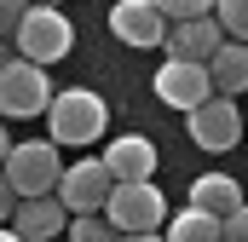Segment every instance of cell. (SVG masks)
Wrapping results in <instances>:
<instances>
[{
  "mask_svg": "<svg viewBox=\"0 0 248 242\" xmlns=\"http://www.w3.org/2000/svg\"><path fill=\"white\" fill-rule=\"evenodd\" d=\"M23 12H29V0H0V35H12Z\"/></svg>",
  "mask_w": 248,
  "mask_h": 242,
  "instance_id": "20",
  "label": "cell"
},
{
  "mask_svg": "<svg viewBox=\"0 0 248 242\" xmlns=\"http://www.w3.org/2000/svg\"><path fill=\"white\" fill-rule=\"evenodd\" d=\"M0 242H23V237H17V231H12V225H0Z\"/></svg>",
  "mask_w": 248,
  "mask_h": 242,
  "instance_id": "23",
  "label": "cell"
},
{
  "mask_svg": "<svg viewBox=\"0 0 248 242\" xmlns=\"http://www.w3.org/2000/svg\"><path fill=\"white\" fill-rule=\"evenodd\" d=\"M219 242H248V202L237 208V213L219 219Z\"/></svg>",
  "mask_w": 248,
  "mask_h": 242,
  "instance_id": "19",
  "label": "cell"
},
{
  "mask_svg": "<svg viewBox=\"0 0 248 242\" xmlns=\"http://www.w3.org/2000/svg\"><path fill=\"white\" fill-rule=\"evenodd\" d=\"M6 150H12V138H6V127H0V162H6Z\"/></svg>",
  "mask_w": 248,
  "mask_h": 242,
  "instance_id": "24",
  "label": "cell"
},
{
  "mask_svg": "<svg viewBox=\"0 0 248 242\" xmlns=\"http://www.w3.org/2000/svg\"><path fill=\"white\" fill-rule=\"evenodd\" d=\"M162 46H168V58H179V63H208L219 46H225V29H219V17L208 12V17L173 23V29L162 35Z\"/></svg>",
  "mask_w": 248,
  "mask_h": 242,
  "instance_id": "9",
  "label": "cell"
},
{
  "mask_svg": "<svg viewBox=\"0 0 248 242\" xmlns=\"http://www.w3.org/2000/svg\"><path fill=\"white\" fill-rule=\"evenodd\" d=\"M0 173H6V184L17 190V196H52L58 190V144L52 138H29V144H12L6 150V162H0Z\"/></svg>",
  "mask_w": 248,
  "mask_h": 242,
  "instance_id": "4",
  "label": "cell"
},
{
  "mask_svg": "<svg viewBox=\"0 0 248 242\" xmlns=\"http://www.w3.org/2000/svg\"><path fill=\"white\" fill-rule=\"evenodd\" d=\"M12 208H17V190H12V184H6V173H0V225H6V219H12Z\"/></svg>",
  "mask_w": 248,
  "mask_h": 242,
  "instance_id": "21",
  "label": "cell"
},
{
  "mask_svg": "<svg viewBox=\"0 0 248 242\" xmlns=\"http://www.w3.org/2000/svg\"><path fill=\"white\" fill-rule=\"evenodd\" d=\"M110 190H116V179H110V167L98 162V156H81V162H69L58 173V196L63 213L75 219V213H104V202H110Z\"/></svg>",
  "mask_w": 248,
  "mask_h": 242,
  "instance_id": "6",
  "label": "cell"
},
{
  "mask_svg": "<svg viewBox=\"0 0 248 242\" xmlns=\"http://www.w3.org/2000/svg\"><path fill=\"white\" fill-rule=\"evenodd\" d=\"M104 219H110V231H116V237H133V231H162V219H168V196H162L150 179L116 184V190H110V202H104Z\"/></svg>",
  "mask_w": 248,
  "mask_h": 242,
  "instance_id": "5",
  "label": "cell"
},
{
  "mask_svg": "<svg viewBox=\"0 0 248 242\" xmlns=\"http://www.w3.org/2000/svg\"><path fill=\"white\" fill-rule=\"evenodd\" d=\"M110 35L127 41V46H162L168 23H162V12L150 0H116L110 6Z\"/></svg>",
  "mask_w": 248,
  "mask_h": 242,
  "instance_id": "11",
  "label": "cell"
},
{
  "mask_svg": "<svg viewBox=\"0 0 248 242\" xmlns=\"http://www.w3.org/2000/svg\"><path fill=\"white\" fill-rule=\"evenodd\" d=\"M46 104H52V81H46L41 63H29V58H0V116L35 121V116H46Z\"/></svg>",
  "mask_w": 248,
  "mask_h": 242,
  "instance_id": "3",
  "label": "cell"
},
{
  "mask_svg": "<svg viewBox=\"0 0 248 242\" xmlns=\"http://www.w3.org/2000/svg\"><path fill=\"white\" fill-rule=\"evenodd\" d=\"M208 81H214V92H219V98L248 92V46H243V41H225V46L208 58Z\"/></svg>",
  "mask_w": 248,
  "mask_h": 242,
  "instance_id": "13",
  "label": "cell"
},
{
  "mask_svg": "<svg viewBox=\"0 0 248 242\" xmlns=\"http://www.w3.org/2000/svg\"><path fill=\"white\" fill-rule=\"evenodd\" d=\"M104 98L98 92H87V87H69V92H52V104H46V127H52V144H93V138H104Z\"/></svg>",
  "mask_w": 248,
  "mask_h": 242,
  "instance_id": "1",
  "label": "cell"
},
{
  "mask_svg": "<svg viewBox=\"0 0 248 242\" xmlns=\"http://www.w3.org/2000/svg\"><path fill=\"white\" fill-rule=\"evenodd\" d=\"M214 17H219V29H225L231 41L248 46V0H214Z\"/></svg>",
  "mask_w": 248,
  "mask_h": 242,
  "instance_id": "17",
  "label": "cell"
},
{
  "mask_svg": "<svg viewBox=\"0 0 248 242\" xmlns=\"http://www.w3.org/2000/svg\"><path fill=\"white\" fill-rule=\"evenodd\" d=\"M156 12H162V23H190V17H208L214 12V0H150Z\"/></svg>",
  "mask_w": 248,
  "mask_h": 242,
  "instance_id": "18",
  "label": "cell"
},
{
  "mask_svg": "<svg viewBox=\"0 0 248 242\" xmlns=\"http://www.w3.org/2000/svg\"><path fill=\"white\" fill-rule=\"evenodd\" d=\"M156 98L168 104V110H196L202 98H214V81H208V63H179L168 58L162 69H156Z\"/></svg>",
  "mask_w": 248,
  "mask_h": 242,
  "instance_id": "8",
  "label": "cell"
},
{
  "mask_svg": "<svg viewBox=\"0 0 248 242\" xmlns=\"http://www.w3.org/2000/svg\"><path fill=\"white\" fill-rule=\"evenodd\" d=\"M190 208H202V213L225 219V213H237V208H243V190H237V179H225V173H202V179L190 184Z\"/></svg>",
  "mask_w": 248,
  "mask_h": 242,
  "instance_id": "14",
  "label": "cell"
},
{
  "mask_svg": "<svg viewBox=\"0 0 248 242\" xmlns=\"http://www.w3.org/2000/svg\"><path fill=\"white\" fill-rule=\"evenodd\" d=\"M190 138H196L202 150H214V156H219V150H231V144L243 138V110H237L231 98H219V92H214V98H202V104L190 110Z\"/></svg>",
  "mask_w": 248,
  "mask_h": 242,
  "instance_id": "7",
  "label": "cell"
},
{
  "mask_svg": "<svg viewBox=\"0 0 248 242\" xmlns=\"http://www.w3.org/2000/svg\"><path fill=\"white\" fill-rule=\"evenodd\" d=\"M243 127H248V110H243Z\"/></svg>",
  "mask_w": 248,
  "mask_h": 242,
  "instance_id": "26",
  "label": "cell"
},
{
  "mask_svg": "<svg viewBox=\"0 0 248 242\" xmlns=\"http://www.w3.org/2000/svg\"><path fill=\"white\" fill-rule=\"evenodd\" d=\"M116 242H162L156 231H133V237H116Z\"/></svg>",
  "mask_w": 248,
  "mask_h": 242,
  "instance_id": "22",
  "label": "cell"
},
{
  "mask_svg": "<svg viewBox=\"0 0 248 242\" xmlns=\"http://www.w3.org/2000/svg\"><path fill=\"white\" fill-rule=\"evenodd\" d=\"M162 242H219V219L202 213V208H185V213H173V225H168Z\"/></svg>",
  "mask_w": 248,
  "mask_h": 242,
  "instance_id": "15",
  "label": "cell"
},
{
  "mask_svg": "<svg viewBox=\"0 0 248 242\" xmlns=\"http://www.w3.org/2000/svg\"><path fill=\"white\" fill-rule=\"evenodd\" d=\"M104 167H110V179L116 184H139L156 173V144L144 138V133H122V138H110L104 144V156H98Z\"/></svg>",
  "mask_w": 248,
  "mask_h": 242,
  "instance_id": "10",
  "label": "cell"
},
{
  "mask_svg": "<svg viewBox=\"0 0 248 242\" xmlns=\"http://www.w3.org/2000/svg\"><path fill=\"white\" fill-rule=\"evenodd\" d=\"M29 6H58V0H29Z\"/></svg>",
  "mask_w": 248,
  "mask_h": 242,
  "instance_id": "25",
  "label": "cell"
},
{
  "mask_svg": "<svg viewBox=\"0 0 248 242\" xmlns=\"http://www.w3.org/2000/svg\"><path fill=\"white\" fill-rule=\"evenodd\" d=\"M63 225H69V213H63L58 196H17V208H12V231L23 242H46Z\"/></svg>",
  "mask_w": 248,
  "mask_h": 242,
  "instance_id": "12",
  "label": "cell"
},
{
  "mask_svg": "<svg viewBox=\"0 0 248 242\" xmlns=\"http://www.w3.org/2000/svg\"><path fill=\"white\" fill-rule=\"evenodd\" d=\"M12 41H17V58H29V63L46 69V63L69 58V46H75V23L63 17L58 6H29V12L17 17Z\"/></svg>",
  "mask_w": 248,
  "mask_h": 242,
  "instance_id": "2",
  "label": "cell"
},
{
  "mask_svg": "<svg viewBox=\"0 0 248 242\" xmlns=\"http://www.w3.org/2000/svg\"><path fill=\"white\" fill-rule=\"evenodd\" d=\"M63 231H69V242H116V231H110L104 213H75Z\"/></svg>",
  "mask_w": 248,
  "mask_h": 242,
  "instance_id": "16",
  "label": "cell"
}]
</instances>
